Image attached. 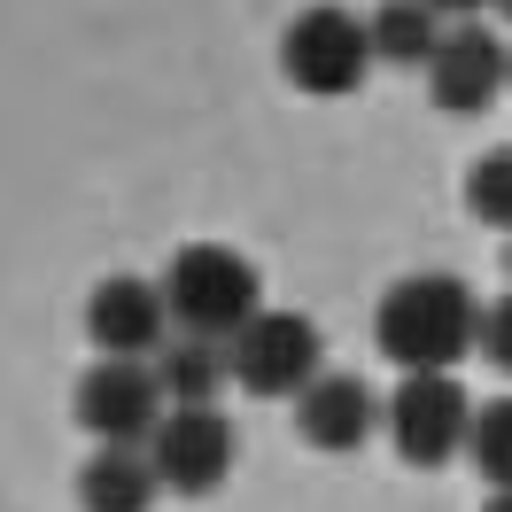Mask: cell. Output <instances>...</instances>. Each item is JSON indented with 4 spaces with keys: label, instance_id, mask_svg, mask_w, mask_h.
<instances>
[{
    "label": "cell",
    "instance_id": "obj_1",
    "mask_svg": "<svg viewBox=\"0 0 512 512\" xmlns=\"http://www.w3.org/2000/svg\"><path fill=\"white\" fill-rule=\"evenodd\" d=\"M373 342L396 373H458V357L481 350V303L450 272H412L381 295Z\"/></svg>",
    "mask_w": 512,
    "mask_h": 512
},
{
    "label": "cell",
    "instance_id": "obj_2",
    "mask_svg": "<svg viewBox=\"0 0 512 512\" xmlns=\"http://www.w3.org/2000/svg\"><path fill=\"white\" fill-rule=\"evenodd\" d=\"M163 303H171V326H179V334L233 342V334L264 311V280H256V264L241 249L187 241V249L163 264Z\"/></svg>",
    "mask_w": 512,
    "mask_h": 512
},
{
    "label": "cell",
    "instance_id": "obj_3",
    "mask_svg": "<svg viewBox=\"0 0 512 512\" xmlns=\"http://www.w3.org/2000/svg\"><path fill=\"white\" fill-rule=\"evenodd\" d=\"M280 70H288V86H303V94H319V101L357 94L365 70H373V24L350 16L342 0H311L280 32Z\"/></svg>",
    "mask_w": 512,
    "mask_h": 512
},
{
    "label": "cell",
    "instance_id": "obj_4",
    "mask_svg": "<svg viewBox=\"0 0 512 512\" xmlns=\"http://www.w3.org/2000/svg\"><path fill=\"white\" fill-rule=\"evenodd\" d=\"M381 427L396 458H412V466H450L466 435H474V404H466V388L458 373H404L396 396L381 404Z\"/></svg>",
    "mask_w": 512,
    "mask_h": 512
},
{
    "label": "cell",
    "instance_id": "obj_5",
    "mask_svg": "<svg viewBox=\"0 0 512 512\" xmlns=\"http://www.w3.org/2000/svg\"><path fill=\"white\" fill-rule=\"evenodd\" d=\"M225 350H233V388H249V396H303L326 373V342L303 311H256Z\"/></svg>",
    "mask_w": 512,
    "mask_h": 512
},
{
    "label": "cell",
    "instance_id": "obj_6",
    "mask_svg": "<svg viewBox=\"0 0 512 512\" xmlns=\"http://www.w3.org/2000/svg\"><path fill=\"white\" fill-rule=\"evenodd\" d=\"M70 412H78V427H86L94 443H140V450H148V435H156L163 412H171V396H163L156 365H132V357H101L94 373L78 381Z\"/></svg>",
    "mask_w": 512,
    "mask_h": 512
},
{
    "label": "cell",
    "instance_id": "obj_7",
    "mask_svg": "<svg viewBox=\"0 0 512 512\" xmlns=\"http://www.w3.org/2000/svg\"><path fill=\"white\" fill-rule=\"evenodd\" d=\"M148 458H156V481L171 497H210L233 474V419L218 404L202 412H163V427L148 435Z\"/></svg>",
    "mask_w": 512,
    "mask_h": 512
},
{
    "label": "cell",
    "instance_id": "obj_8",
    "mask_svg": "<svg viewBox=\"0 0 512 512\" xmlns=\"http://www.w3.org/2000/svg\"><path fill=\"white\" fill-rule=\"evenodd\" d=\"M86 334H94L101 357H132V365H148V357L171 342V303H163V280H101L86 295Z\"/></svg>",
    "mask_w": 512,
    "mask_h": 512
},
{
    "label": "cell",
    "instance_id": "obj_9",
    "mask_svg": "<svg viewBox=\"0 0 512 512\" xmlns=\"http://www.w3.org/2000/svg\"><path fill=\"white\" fill-rule=\"evenodd\" d=\"M505 63H512V47L497 32L450 24L443 47H435V63H427V101H435L443 117H481L489 101L505 94Z\"/></svg>",
    "mask_w": 512,
    "mask_h": 512
},
{
    "label": "cell",
    "instance_id": "obj_10",
    "mask_svg": "<svg viewBox=\"0 0 512 512\" xmlns=\"http://www.w3.org/2000/svg\"><path fill=\"white\" fill-rule=\"evenodd\" d=\"M295 427H303V443H311V450L342 458V450L373 443V427H381V396L357 381V373H319V381L295 396Z\"/></svg>",
    "mask_w": 512,
    "mask_h": 512
},
{
    "label": "cell",
    "instance_id": "obj_11",
    "mask_svg": "<svg viewBox=\"0 0 512 512\" xmlns=\"http://www.w3.org/2000/svg\"><path fill=\"white\" fill-rule=\"evenodd\" d=\"M163 497L156 458L140 443H101L86 466H78V505L86 512H148Z\"/></svg>",
    "mask_w": 512,
    "mask_h": 512
},
{
    "label": "cell",
    "instance_id": "obj_12",
    "mask_svg": "<svg viewBox=\"0 0 512 512\" xmlns=\"http://www.w3.org/2000/svg\"><path fill=\"white\" fill-rule=\"evenodd\" d=\"M156 381L171 396V412H202V404H218L225 381H233V350L225 342H202V334H171L156 350Z\"/></svg>",
    "mask_w": 512,
    "mask_h": 512
},
{
    "label": "cell",
    "instance_id": "obj_13",
    "mask_svg": "<svg viewBox=\"0 0 512 512\" xmlns=\"http://www.w3.org/2000/svg\"><path fill=\"white\" fill-rule=\"evenodd\" d=\"M365 24H373V63H412V70L435 63V47H443V32H450L427 0H381Z\"/></svg>",
    "mask_w": 512,
    "mask_h": 512
},
{
    "label": "cell",
    "instance_id": "obj_14",
    "mask_svg": "<svg viewBox=\"0 0 512 512\" xmlns=\"http://www.w3.org/2000/svg\"><path fill=\"white\" fill-rule=\"evenodd\" d=\"M466 458L481 466V481H489V489H512V396H497V404H481V412H474Z\"/></svg>",
    "mask_w": 512,
    "mask_h": 512
},
{
    "label": "cell",
    "instance_id": "obj_15",
    "mask_svg": "<svg viewBox=\"0 0 512 512\" xmlns=\"http://www.w3.org/2000/svg\"><path fill=\"white\" fill-rule=\"evenodd\" d=\"M466 210H474L481 225L512 233V148H497V156H481L474 171H466Z\"/></svg>",
    "mask_w": 512,
    "mask_h": 512
},
{
    "label": "cell",
    "instance_id": "obj_16",
    "mask_svg": "<svg viewBox=\"0 0 512 512\" xmlns=\"http://www.w3.org/2000/svg\"><path fill=\"white\" fill-rule=\"evenodd\" d=\"M481 357L512 381V288L497 295V303H481Z\"/></svg>",
    "mask_w": 512,
    "mask_h": 512
},
{
    "label": "cell",
    "instance_id": "obj_17",
    "mask_svg": "<svg viewBox=\"0 0 512 512\" xmlns=\"http://www.w3.org/2000/svg\"><path fill=\"white\" fill-rule=\"evenodd\" d=\"M427 8H435L443 24H474L481 8H497V0H427Z\"/></svg>",
    "mask_w": 512,
    "mask_h": 512
},
{
    "label": "cell",
    "instance_id": "obj_18",
    "mask_svg": "<svg viewBox=\"0 0 512 512\" xmlns=\"http://www.w3.org/2000/svg\"><path fill=\"white\" fill-rule=\"evenodd\" d=\"M481 512H512V489H489V505Z\"/></svg>",
    "mask_w": 512,
    "mask_h": 512
},
{
    "label": "cell",
    "instance_id": "obj_19",
    "mask_svg": "<svg viewBox=\"0 0 512 512\" xmlns=\"http://www.w3.org/2000/svg\"><path fill=\"white\" fill-rule=\"evenodd\" d=\"M497 16H505V24H512V0H497Z\"/></svg>",
    "mask_w": 512,
    "mask_h": 512
},
{
    "label": "cell",
    "instance_id": "obj_20",
    "mask_svg": "<svg viewBox=\"0 0 512 512\" xmlns=\"http://www.w3.org/2000/svg\"><path fill=\"white\" fill-rule=\"evenodd\" d=\"M505 272H512V233H505Z\"/></svg>",
    "mask_w": 512,
    "mask_h": 512
},
{
    "label": "cell",
    "instance_id": "obj_21",
    "mask_svg": "<svg viewBox=\"0 0 512 512\" xmlns=\"http://www.w3.org/2000/svg\"><path fill=\"white\" fill-rule=\"evenodd\" d=\"M505 94H512V63H505Z\"/></svg>",
    "mask_w": 512,
    "mask_h": 512
}]
</instances>
